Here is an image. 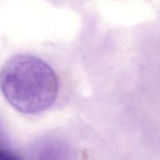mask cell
<instances>
[{
  "instance_id": "cell-1",
  "label": "cell",
  "mask_w": 160,
  "mask_h": 160,
  "mask_svg": "<svg viewBox=\"0 0 160 160\" xmlns=\"http://www.w3.org/2000/svg\"><path fill=\"white\" fill-rule=\"evenodd\" d=\"M0 88L17 110L38 114L56 101L59 81L53 69L36 56L20 54L6 61L0 70Z\"/></svg>"
},
{
  "instance_id": "cell-2",
  "label": "cell",
  "mask_w": 160,
  "mask_h": 160,
  "mask_svg": "<svg viewBox=\"0 0 160 160\" xmlns=\"http://www.w3.org/2000/svg\"><path fill=\"white\" fill-rule=\"evenodd\" d=\"M0 160H22L12 149L0 144Z\"/></svg>"
}]
</instances>
